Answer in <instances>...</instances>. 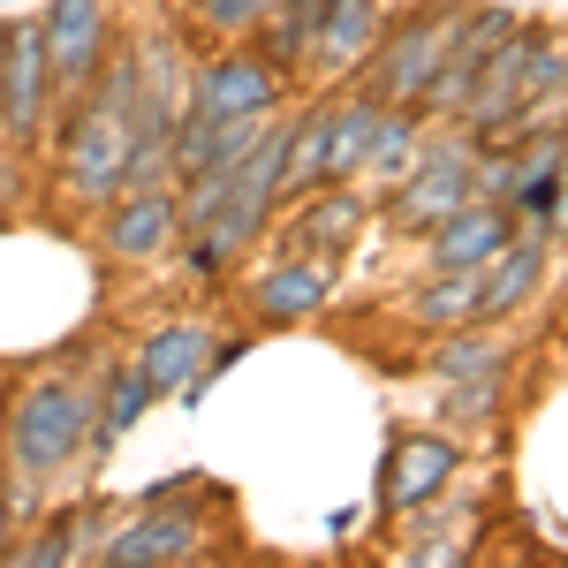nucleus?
Listing matches in <instances>:
<instances>
[{
    "instance_id": "obj_14",
    "label": "nucleus",
    "mask_w": 568,
    "mask_h": 568,
    "mask_svg": "<svg viewBox=\"0 0 568 568\" xmlns=\"http://www.w3.org/2000/svg\"><path fill=\"white\" fill-rule=\"evenodd\" d=\"M136 364H144V379H152L160 394L197 402V394L213 387V379H205V372H213V326H205V318H168V326L144 342Z\"/></svg>"
},
{
    "instance_id": "obj_24",
    "label": "nucleus",
    "mask_w": 568,
    "mask_h": 568,
    "mask_svg": "<svg viewBox=\"0 0 568 568\" xmlns=\"http://www.w3.org/2000/svg\"><path fill=\"white\" fill-rule=\"evenodd\" d=\"M478 288H485V273H433V281L409 296V318H417V326H433V334L478 326Z\"/></svg>"
},
{
    "instance_id": "obj_12",
    "label": "nucleus",
    "mask_w": 568,
    "mask_h": 568,
    "mask_svg": "<svg viewBox=\"0 0 568 568\" xmlns=\"http://www.w3.org/2000/svg\"><path fill=\"white\" fill-rule=\"evenodd\" d=\"M455 463H463V447L447 433H409L394 439L387 470H379V500H387L394 516H417L425 500H439V485L455 478Z\"/></svg>"
},
{
    "instance_id": "obj_29",
    "label": "nucleus",
    "mask_w": 568,
    "mask_h": 568,
    "mask_svg": "<svg viewBox=\"0 0 568 568\" xmlns=\"http://www.w3.org/2000/svg\"><path fill=\"white\" fill-rule=\"evenodd\" d=\"M265 8H281V0H265Z\"/></svg>"
},
{
    "instance_id": "obj_3",
    "label": "nucleus",
    "mask_w": 568,
    "mask_h": 568,
    "mask_svg": "<svg viewBox=\"0 0 568 568\" xmlns=\"http://www.w3.org/2000/svg\"><path fill=\"white\" fill-rule=\"evenodd\" d=\"M554 84H568V45L554 39L546 23H524V16H516V31L493 45L478 91L463 99V114H455V122H463L470 136H485V130H500L530 91H554Z\"/></svg>"
},
{
    "instance_id": "obj_8",
    "label": "nucleus",
    "mask_w": 568,
    "mask_h": 568,
    "mask_svg": "<svg viewBox=\"0 0 568 568\" xmlns=\"http://www.w3.org/2000/svg\"><path fill=\"white\" fill-rule=\"evenodd\" d=\"M39 23H45V69H53V91L77 99V91L91 84V69L106 61V45H114V16H106V0H45Z\"/></svg>"
},
{
    "instance_id": "obj_27",
    "label": "nucleus",
    "mask_w": 568,
    "mask_h": 568,
    "mask_svg": "<svg viewBox=\"0 0 568 568\" xmlns=\"http://www.w3.org/2000/svg\"><path fill=\"white\" fill-rule=\"evenodd\" d=\"M197 16L213 23L220 39H258V23L273 8H265V0H197Z\"/></svg>"
},
{
    "instance_id": "obj_11",
    "label": "nucleus",
    "mask_w": 568,
    "mask_h": 568,
    "mask_svg": "<svg viewBox=\"0 0 568 568\" xmlns=\"http://www.w3.org/2000/svg\"><path fill=\"white\" fill-rule=\"evenodd\" d=\"M508 235H516V213L493 205V197H470L463 213H447L425 235V273H485Z\"/></svg>"
},
{
    "instance_id": "obj_20",
    "label": "nucleus",
    "mask_w": 568,
    "mask_h": 568,
    "mask_svg": "<svg viewBox=\"0 0 568 568\" xmlns=\"http://www.w3.org/2000/svg\"><path fill=\"white\" fill-rule=\"evenodd\" d=\"M364 220H372V197L356 190V182H326V190H311L296 227H288V243L296 251H318V258H334L342 243L364 235Z\"/></svg>"
},
{
    "instance_id": "obj_6",
    "label": "nucleus",
    "mask_w": 568,
    "mask_h": 568,
    "mask_svg": "<svg viewBox=\"0 0 568 568\" xmlns=\"http://www.w3.org/2000/svg\"><path fill=\"white\" fill-rule=\"evenodd\" d=\"M53 69H45V23L39 16H8L0 23V136L39 144L53 114Z\"/></svg>"
},
{
    "instance_id": "obj_22",
    "label": "nucleus",
    "mask_w": 568,
    "mask_h": 568,
    "mask_svg": "<svg viewBox=\"0 0 568 568\" xmlns=\"http://www.w3.org/2000/svg\"><path fill=\"white\" fill-rule=\"evenodd\" d=\"M152 402H160V387L144 379V364H114L99 379V409H91V455H114V439L130 433Z\"/></svg>"
},
{
    "instance_id": "obj_13",
    "label": "nucleus",
    "mask_w": 568,
    "mask_h": 568,
    "mask_svg": "<svg viewBox=\"0 0 568 568\" xmlns=\"http://www.w3.org/2000/svg\"><path fill=\"white\" fill-rule=\"evenodd\" d=\"M205 546V524L190 508H144L136 524L106 530L99 538V561H122V568H160V561H190Z\"/></svg>"
},
{
    "instance_id": "obj_16",
    "label": "nucleus",
    "mask_w": 568,
    "mask_h": 568,
    "mask_svg": "<svg viewBox=\"0 0 568 568\" xmlns=\"http://www.w3.org/2000/svg\"><path fill=\"white\" fill-rule=\"evenodd\" d=\"M546 281V227H516L500 251H493V265H485V288H478V326H493V318H516V311L530 304V288Z\"/></svg>"
},
{
    "instance_id": "obj_25",
    "label": "nucleus",
    "mask_w": 568,
    "mask_h": 568,
    "mask_svg": "<svg viewBox=\"0 0 568 568\" xmlns=\"http://www.w3.org/2000/svg\"><path fill=\"white\" fill-rule=\"evenodd\" d=\"M91 516H99L91 500H77L69 516H45V530H39V538H31V546H23V554H16V561H23V568H53V561H77V554H84V538H91Z\"/></svg>"
},
{
    "instance_id": "obj_19",
    "label": "nucleus",
    "mask_w": 568,
    "mask_h": 568,
    "mask_svg": "<svg viewBox=\"0 0 568 568\" xmlns=\"http://www.w3.org/2000/svg\"><path fill=\"white\" fill-rule=\"evenodd\" d=\"M561 175H568V136L561 130L516 152V182H508L516 227H554V213H561Z\"/></svg>"
},
{
    "instance_id": "obj_18",
    "label": "nucleus",
    "mask_w": 568,
    "mask_h": 568,
    "mask_svg": "<svg viewBox=\"0 0 568 568\" xmlns=\"http://www.w3.org/2000/svg\"><path fill=\"white\" fill-rule=\"evenodd\" d=\"M326 296H334V258L304 251V258H281L258 288H251V311H258L265 326H296V318H311Z\"/></svg>"
},
{
    "instance_id": "obj_10",
    "label": "nucleus",
    "mask_w": 568,
    "mask_h": 568,
    "mask_svg": "<svg viewBox=\"0 0 568 568\" xmlns=\"http://www.w3.org/2000/svg\"><path fill=\"white\" fill-rule=\"evenodd\" d=\"M106 251L114 258H160L168 243L182 235V213H175V182H144V190H122V197H106Z\"/></svg>"
},
{
    "instance_id": "obj_21",
    "label": "nucleus",
    "mask_w": 568,
    "mask_h": 568,
    "mask_svg": "<svg viewBox=\"0 0 568 568\" xmlns=\"http://www.w3.org/2000/svg\"><path fill=\"white\" fill-rule=\"evenodd\" d=\"M417 160H425V106H387V122H379L372 152H364V168H356V190L379 205Z\"/></svg>"
},
{
    "instance_id": "obj_15",
    "label": "nucleus",
    "mask_w": 568,
    "mask_h": 568,
    "mask_svg": "<svg viewBox=\"0 0 568 568\" xmlns=\"http://www.w3.org/2000/svg\"><path fill=\"white\" fill-rule=\"evenodd\" d=\"M379 31H387L379 0H326V8H318V45H311V69H318L326 84H349L356 69L372 61Z\"/></svg>"
},
{
    "instance_id": "obj_2",
    "label": "nucleus",
    "mask_w": 568,
    "mask_h": 568,
    "mask_svg": "<svg viewBox=\"0 0 568 568\" xmlns=\"http://www.w3.org/2000/svg\"><path fill=\"white\" fill-rule=\"evenodd\" d=\"M91 409H99V387L91 379H69V372H45L16 394L8 409V463L23 485L61 478L77 455H91Z\"/></svg>"
},
{
    "instance_id": "obj_30",
    "label": "nucleus",
    "mask_w": 568,
    "mask_h": 568,
    "mask_svg": "<svg viewBox=\"0 0 568 568\" xmlns=\"http://www.w3.org/2000/svg\"><path fill=\"white\" fill-rule=\"evenodd\" d=\"M561 136H568V130H561Z\"/></svg>"
},
{
    "instance_id": "obj_28",
    "label": "nucleus",
    "mask_w": 568,
    "mask_h": 568,
    "mask_svg": "<svg viewBox=\"0 0 568 568\" xmlns=\"http://www.w3.org/2000/svg\"><path fill=\"white\" fill-rule=\"evenodd\" d=\"M8 524H16V508H8V493H0V546H8Z\"/></svg>"
},
{
    "instance_id": "obj_5",
    "label": "nucleus",
    "mask_w": 568,
    "mask_h": 568,
    "mask_svg": "<svg viewBox=\"0 0 568 568\" xmlns=\"http://www.w3.org/2000/svg\"><path fill=\"white\" fill-rule=\"evenodd\" d=\"M455 23L463 16H447V8H409V16H394L379 45H372V61H364V91L379 99V106H425V91L439 77V53L455 39Z\"/></svg>"
},
{
    "instance_id": "obj_26",
    "label": "nucleus",
    "mask_w": 568,
    "mask_h": 568,
    "mask_svg": "<svg viewBox=\"0 0 568 568\" xmlns=\"http://www.w3.org/2000/svg\"><path fill=\"white\" fill-rule=\"evenodd\" d=\"M433 372L447 387H455V379H485V372H500V342H485V326H455V342L439 349Z\"/></svg>"
},
{
    "instance_id": "obj_9",
    "label": "nucleus",
    "mask_w": 568,
    "mask_h": 568,
    "mask_svg": "<svg viewBox=\"0 0 568 568\" xmlns=\"http://www.w3.org/2000/svg\"><path fill=\"white\" fill-rule=\"evenodd\" d=\"M516 31V8H463V23H455V39H447V53H439V77L433 91H425V114H439V122H455L463 114V99L478 91L485 61H493V45Z\"/></svg>"
},
{
    "instance_id": "obj_23",
    "label": "nucleus",
    "mask_w": 568,
    "mask_h": 568,
    "mask_svg": "<svg viewBox=\"0 0 568 568\" xmlns=\"http://www.w3.org/2000/svg\"><path fill=\"white\" fill-rule=\"evenodd\" d=\"M326 190V99H311L304 114H288V168H281V197H311Z\"/></svg>"
},
{
    "instance_id": "obj_17",
    "label": "nucleus",
    "mask_w": 568,
    "mask_h": 568,
    "mask_svg": "<svg viewBox=\"0 0 568 568\" xmlns=\"http://www.w3.org/2000/svg\"><path fill=\"white\" fill-rule=\"evenodd\" d=\"M265 213H273V205L227 197V205H220L205 227H190V235H182V265H190L197 281H220V273H227V265H235V258H243V251L265 235Z\"/></svg>"
},
{
    "instance_id": "obj_7",
    "label": "nucleus",
    "mask_w": 568,
    "mask_h": 568,
    "mask_svg": "<svg viewBox=\"0 0 568 568\" xmlns=\"http://www.w3.org/2000/svg\"><path fill=\"white\" fill-rule=\"evenodd\" d=\"M190 106L197 114H220V122H235V114H281L288 106V77L265 61L258 45H227V53H213L197 69Z\"/></svg>"
},
{
    "instance_id": "obj_4",
    "label": "nucleus",
    "mask_w": 568,
    "mask_h": 568,
    "mask_svg": "<svg viewBox=\"0 0 568 568\" xmlns=\"http://www.w3.org/2000/svg\"><path fill=\"white\" fill-rule=\"evenodd\" d=\"M470 175H478V136L455 122V130L439 136V144H425V160L379 197V205H387V227L394 235H433L447 213H463V205L478 197Z\"/></svg>"
},
{
    "instance_id": "obj_1",
    "label": "nucleus",
    "mask_w": 568,
    "mask_h": 568,
    "mask_svg": "<svg viewBox=\"0 0 568 568\" xmlns=\"http://www.w3.org/2000/svg\"><path fill=\"white\" fill-rule=\"evenodd\" d=\"M130 136H136V45H106V61L77 91L69 122H61V190L77 205L122 197L130 175Z\"/></svg>"
}]
</instances>
